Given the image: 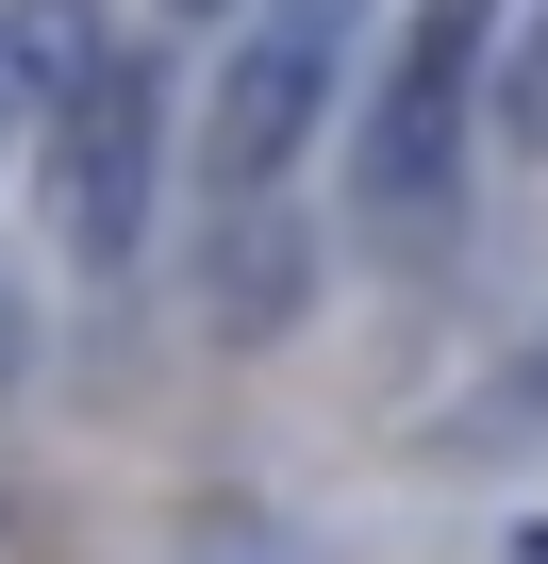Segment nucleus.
<instances>
[{"instance_id": "obj_5", "label": "nucleus", "mask_w": 548, "mask_h": 564, "mask_svg": "<svg viewBox=\"0 0 548 564\" xmlns=\"http://www.w3.org/2000/svg\"><path fill=\"white\" fill-rule=\"evenodd\" d=\"M117 51H133V34L100 18V0H0V67H18V100H51V117H67Z\"/></svg>"}, {"instance_id": "obj_3", "label": "nucleus", "mask_w": 548, "mask_h": 564, "mask_svg": "<svg viewBox=\"0 0 548 564\" xmlns=\"http://www.w3.org/2000/svg\"><path fill=\"white\" fill-rule=\"evenodd\" d=\"M333 34H300V18H233V67H216V100H200V166H216V199H283V166L316 150V117H333Z\"/></svg>"}, {"instance_id": "obj_9", "label": "nucleus", "mask_w": 548, "mask_h": 564, "mask_svg": "<svg viewBox=\"0 0 548 564\" xmlns=\"http://www.w3.org/2000/svg\"><path fill=\"white\" fill-rule=\"evenodd\" d=\"M150 18H233V0H150Z\"/></svg>"}, {"instance_id": "obj_8", "label": "nucleus", "mask_w": 548, "mask_h": 564, "mask_svg": "<svg viewBox=\"0 0 548 564\" xmlns=\"http://www.w3.org/2000/svg\"><path fill=\"white\" fill-rule=\"evenodd\" d=\"M18 117H34V100H18V67H0V166H18Z\"/></svg>"}, {"instance_id": "obj_6", "label": "nucleus", "mask_w": 548, "mask_h": 564, "mask_svg": "<svg viewBox=\"0 0 548 564\" xmlns=\"http://www.w3.org/2000/svg\"><path fill=\"white\" fill-rule=\"evenodd\" d=\"M531 166H548V0H531V18H515V51H498V100H482Z\"/></svg>"}, {"instance_id": "obj_7", "label": "nucleus", "mask_w": 548, "mask_h": 564, "mask_svg": "<svg viewBox=\"0 0 548 564\" xmlns=\"http://www.w3.org/2000/svg\"><path fill=\"white\" fill-rule=\"evenodd\" d=\"M18 349H34V316H18V282H0V399H18Z\"/></svg>"}, {"instance_id": "obj_4", "label": "nucleus", "mask_w": 548, "mask_h": 564, "mask_svg": "<svg viewBox=\"0 0 548 564\" xmlns=\"http://www.w3.org/2000/svg\"><path fill=\"white\" fill-rule=\"evenodd\" d=\"M300 300H316V232H300V199H216L200 333H216V349H266V333H300Z\"/></svg>"}, {"instance_id": "obj_1", "label": "nucleus", "mask_w": 548, "mask_h": 564, "mask_svg": "<svg viewBox=\"0 0 548 564\" xmlns=\"http://www.w3.org/2000/svg\"><path fill=\"white\" fill-rule=\"evenodd\" d=\"M482 67H498V0H399V51H383L366 150H350L366 232H432V216H449L465 133H482Z\"/></svg>"}, {"instance_id": "obj_2", "label": "nucleus", "mask_w": 548, "mask_h": 564, "mask_svg": "<svg viewBox=\"0 0 548 564\" xmlns=\"http://www.w3.org/2000/svg\"><path fill=\"white\" fill-rule=\"evenodd\" d=\"M150 183H166V67L117 51V67L67 100V150H51V232H67L84 282H117V265L150 249Z\"/></svg>"}]
</instances>
